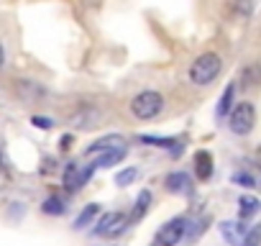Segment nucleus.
Masks as SVG:
<instances>
[{"label": "nucleus", "mask_w": 261, "mask_h": 246, "mask_svg": "<svg viewBox=\"0 0 261 246\" xmlns=\"http://www.w3.org/2000/svg\"><path fill=\"white\" fill-rule=\"evenodd\" d=\"M261 243V223L248 228V233L243 236V246H258Z\"/></svg>", "instance_id": "21"}, {"label": "nucleus", "mask_w": 261, "mask_h": 246, "mask_svg": "<svg viewBox=\"0 0 261 246\" xmlns=\"http://www.w3.org/2000/svg\"><path fill=\"white\" fill-rule=\"evenodd\" d=\"M220 233L230 246H243V236L248 233L243 220H223L220 223Z\"/></svg>", "instance_id": "8"}, {"label": "nucleus", "mask_w": 261, "mask_h": 246, "mask_svg": "<svg viewBox=\"0 0 261 246\" xmlns=\"http://www.w3.org/2000/svg\"><path fill=\"white\" fill-rule=\"evenodd\" d=\"M258 167H261V152H258Z\"/></svg>", "instance_id": "26"}, {"label": "nucleus", "mask_w": 261, "mask_h": 246, "mask_svg": "<svg viewBox=\"0 0 261 246\" xmlns=\"http://www.w3.org/2000/svg\"><path fill=\"white\" fill-rule=\"evenodd\" d=\"M187 233H190V220L185 215H177L156 231V236L151 238V246H177Z\"/></svg>", "instance_id": "4"}, {"label": "nucleus", "mask_w": 261, "mask_h": 246, "mask_svg": "<svg viewBox=\"0 0 261 246\" xmlns=\"http://www.w3.org/2000/svg\"><path fill=\"white\" fill-rule=\"evenodd\" d=\"M16 90H18V95H21L23 100H39V97L46 95V90H44L39 82H31V80H18Z\"/></svg>", "instance_id": "12"}, {"label": "nucleus", "mask_w": 261, "mask_h": 246, "mask_svg": "<svg viewBox=\"0 0 261 246\" xmlns=\"http://www.w3.org/2000/svg\"><path fill=\"white\" fill-rule=\"evenodd\" d=\"M220 69H223V57L215 54V52H205V54H200L192 62V67H190V82L192 85H210V82H215V77L220 75Z\"/></svg>", "instance_id": "2"}, {"label": "nucleus", "mask_w": 261, "mask_h": 246, "mask_svg": "<svg viewBox=\"0 0 261 246\" xmlns=\"http://www.w3.org/2000/svg\"><path fill=\"white\" fill-rule=\"evenodd\" d=\"M123 159H125V146H118V149H108V152L97 154L95 164L102 167V169H108V167H113V164H118V162H123Z\"/></svg>", "instance_id": "13"}, {"label": "nucleus", "mask_w": 261, "mask_h": 246, "mask_svg": "<svg viewBox=\"0 0 261 246\" xmlns=\"http://www.w3.org/2000/svg\"><path fill=\"white\" fill-rule=\"evenodd\" d=\"M125 141L120 139V136H102V139H97L95 144H90L87 149H85V154L87 157H92V154H102V152H108V149H118V146H123Z\"/></svg>", "instance_id": "10"}, {"label": "nucleus", "mask_w": 261, "mask_h": 246, "mask_svg": "<svg viewBox=\"0 0 261 246\" xmlns=\"http://www.w3.org/2000/svg\"><path fill=\"white\" fill-rule=\"evenodd\" d=\"M149 205H151V192L149 190H141L139 198H136V203H134V210H130V215H128V226L139 223L149 213Z\"/></svg>", "instance_id": "9"}, {"label": "nucleus", "mask_w": 261, "mask_h": 246, "mask_svg": "<svg viewBox=\"0 0 261 246\" xmlns=\"http://www.w3.org/2000/svg\"><path fill=\"white\" fill-rule=\"evenodd\" d=\"M100 120H102V113H100L97 108H92V105L80 108V110L72 113V118H69V123H72L74 129H80V131H87V129L100 126Z\"/></svg>", "instance_id": "6"}, {"label": "nucleus", "mask_w": 261, "mask_h": 246, "mask_svg": "<svg viewBox=\"0 0 261 246\" xmlns=\"http://www.w3.org/2000/svg\"><path fill=\"white\" fill-rule=\"evenodd\" d=\"M258 205H261L258 198H253V195H241V198H238V220L251 218V215L258 210Z\"/></svg>", "instance_id": "16"}, {"label": "nucleus", "mask_w": 261, "mask_h": 246, "mask_svg": "<svg viewBox=\"0 0 261 246\" xmlns=\"http://www.w3.org/2000/svg\"><path fill=\"white\" fill-rule=\"evenodd\" d=\"M139 177V169L136 167H128V169H120L118 175H115V185L118 187H128L130 182H134Z\"/></svg>", "instance_id": "20"}, {"label": "nucleus", "mask_w": 261, "mask_h": 246, "mask_svg": "<svg viewBox=\"0 0 261 246\" xmlns=\"http://www.w3.org/2000/svg\"><path fill=\"white\" fill-rule=\"evenodd\" d=\"M141 141H144V144H149V146H162V149H172V154L182 152V144H179L177 139H156V136H141Z\"/></svg>", "instance_id": "19"}, {"label": "nucleus", "mask_w": 261, "mask_h": 246, "mask_svg": "<svg viewBox=\"0 0 261 246\" xmlns=\"http://www.w3.org/2000/svg\"><path fill=\"white\" fill-rule=\"evenodd\" d=\"M128 108H130V115L136 120H151L164 110V95L156 92V90H144V92L130 97Z\"/></svg>", "instance_id": "1"}, {"label": "nucleus", "mask_w": 261, "mask_h": 246, "mask_svg": "<svg viewBox=\"0 0 261 246\" xmlns=\"http://www.w3.org/2000/svg\"><path fill=\"white\" fill-rule=\"evenodd\" d=\"M233 95H236V85H228V87L223 90V97L218 100V108H215V115H218V118L230 115V110H233Z\"/></svg>", "instance_id": "17"}, {"label": "nucleus", "mask_w": 261, "mask_h": 246, "mask_svg": "<svg viewBox=\"0 0 261 246\" xmlns=\"http://www.w3.org/2000/svg\"><path fill=\"white\" fill-rule=\"evenodd\" d=\"M69 146H72V136H69V134H67V136H62V149H64V152H67V149H69Z\"/></svg>", "instance_id": "24"}, {"label": "nucleus", "mask_w": 261, "mask_h": 246, "mask_svg": "<svg viewBox=\"0 0 261 246\" xmlns=\"http://www.w3.org/2000/svg\"><path fill=\"white\" fill-rule=\"evenodd\" d=\"M41 213H44V215H64V213H67L64 198H59V195H49V198L41 203Z\"/></svg>", "instance_id": "18"}, {"label": "nucleus", "mask_w": 261, "mask_h": 246, "mask_svg": "<svg viewBox=\"0 0 261 246\" xmlns=\"http://www.w3.org/2000/svg\"><path fill=\"white\" fill-rule=\"evenodd\" d=\"M97 213H100V205L97 203H90V205H85L82 210H80V215L74 218V231H82V228H87L95 218H97Z\"/></svg>", "instance_id": "14"}, {"label": "nucleus", "mask_w": 261, "mask_h": 246, "mask_svg": "<svg viewBox=\"0 0 261 246\" xmlns=\"http://www.w3.org/2000/svg\"><path fill=\"white\" fill-rule=\"evenodd\" d=\"M128 228V218L123 215V213H102L100 215V220L95 223V228H92V236H108V238H113V236H118V233H123Z\"/></svg>", "instance_id": "5"}, {"label": "nucleus", "mask_w": 261, "mask_h": 246, "mask_svg": "<svg viewBox=\"0 0 261 246\" xmlns=\"http://www.w3.org/2000/svg\"><path fill=\"white\" fill-rule=\"evenodd\" d=\"M31 123H34L36 129H41V131H49V129L54 126V120H51V118H44V115H34Z\"/></svg>", "instance_id": "23"}, {"label": "nucleus", "mask_w": 261, "mask_h": 246, "mask_svg": "<svg viewBox=\"0 0 261 246\" xmlns=\"http://www.w3.org/2000/svg\"><path fill=\"white\" fill-rule=\"evenodd\" d=\"M233 182L241 185V187H256V180H253L248 172H236V175H233Z\"/></svg>", "instance_id": "22"}, {"label": "nucleus", "mask_w": 261, "mask_h": 246, "mask_svg": "<svg viewBox=\"0 0 261 246\" xmlns=\"http://www.w3.org/2000/svg\"><path fill=\"white\" fill-rule=\"evenodd\" d=\"M256 126V108L253 103L248 100H241L233 105L230 115H228V129L236 134V136H248Z\"/></svg>", "instance_id": "3"}, {"label": "nucleus", "mask_w": 261, "mask_h": 246, "mask_svg": "<svg viewBox=\"0 0 261 246\" xmlns=\"http://www.w3.org/2000/svg\"><path fill=\"white\" fill-rule=\"evenodd\" d=\"M195 172H197V177H200L202 182L213 177V154H210V152L200 149V152L195 154Z\"/></svg>", "instance_id": "11"}, {"label": "nucleus", "mask_w": 261, "mask_h": 246, "mask_svg": "<svg viewBox=\"0 0 261 246\" xmlns=\"http://www.w3.org/2000/svg\"><path fill=\"white\" fill-rule=\"evenodd\" d=\"M6 67V49H3V44H0V69Z\"/></svg>", "instance_id": "25"}, {"label": "nucleus", "mask_w": 261, "mask_h": 246, "mask_svg": "<svg viewBox=\"0 0 261 246\" xmlns=\"http://www.w3.org/2000/svg\"><path fill=\"white\" fill-rule=\"evenodd\" d=\"M164 187L174 195H192V180L187 172H169L164 177Z\"/></svg>", "instance_id": "7"}, {"label": "nucleus", "mask_w": 261, "mask_h": 246, "mask_svg": "<svg viewBox=\"0 0 261 246\" xmlns=\"http://www.w3.org/2000/svg\"><path fill=\"white\" fill-rule=\"evenodd\" d=\"M80 169H82V167H80L77 162H69V164H67L64 177H62L67 192H77V190H80Z\"/></svg>", "instance_id": "15"}]
</instances>
